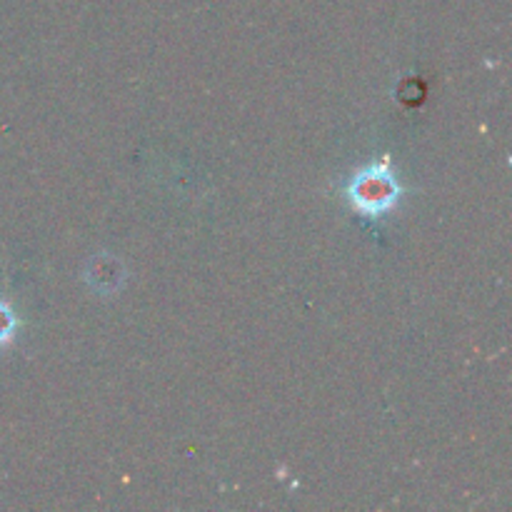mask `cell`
Segmentation results:
<instances>
[{"label": "cell", "mask_w": 512, "mask_h": 512, "mask_svg": "<svg viewBox=\"0 0 512 512\" xmlns=\"http://www.w3.org/2000/svg\"><path fill=\"white\" fill-rule=\"evenodd\" d=\"M15 328H18V318H15L13 310L0 300V345L10 343V338L15 335Z\"/></svg>", "instance_id": "2"}, {"label": "cell", "mask_w": 512, "mask_h": 512, "mask_svg": "<svg viewBox=\"0 0 512 512\" xmlns=\"http://www.w3.org/2000/svg\"><path fill=\"white\" fill-rule=\"evenodd\" d=\"M350 200L365 215H380L393 208L400 198V185L395 175L385 168H368L350 183Z\"/></svg>", "instance_id": "1"}]
</instances>
